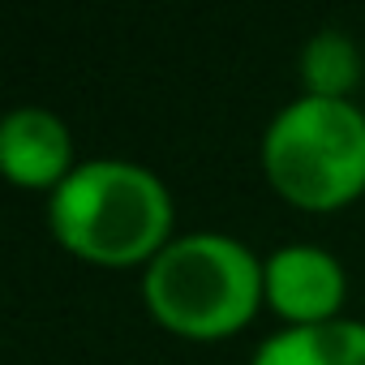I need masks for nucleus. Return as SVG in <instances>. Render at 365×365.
Masks as SVG:
<instances>
[{"mask_svg": "<svg viewBox=\"0 0 365 365\" xmlns=\"http://www.w3.org/2000/svg\"><path fill=\"white\" fill-rule=\"evenodd\" d=\"M56 245L95 267H146L176 232L163 176L133 159H82L48 194Z\"/></svg>", "mask_w": 365, "mask_h": 365, "instance_id": "obj_1", "label": "nucleus"}, {"mask_svg": "<svg viewBox=\"0 0 365 365\" xmlns=\"http://www.w3.org/2000/svg\"><path fill=\"white\" fill-rule=\"evenodd\" d=\"M142 301L180 339H228L267 305L262 258L228 232H180L142 267Z\"/></svg>", "mask_w": 365, "mask_h": 365, "instance_id": "obj_2", "label": "nucleus"}, {"mask_svg": "<svg viewBox=\"0 0 365 365\" xmlns=\"http://www.w3.org/2000/svg\"><path fill=\"white\" fill-rule=\"evenodd\" d=\"M262 176L297 211L331 215L365 194V108L297 95L262 129Z\"/></svg>", "mask_w": 365, "mask_h": 365, "instance_id": "obj_3", "label": "nucleus"}, {"mask_svg": "<svg viewBox=\"0 0 365 365\" xmlns=\"http://www.w3.org/2000/svg\"><path fill=\"white\" fill-rule=\"evenodd\" d=\"M262 301L284 327H322L344 318L348 271L344 262L309 241L279 245L262 258Z\"/></svg>", "mask_w": 365, "mask_h": 365, "instance_id": "obj_4", "label": "nucleus"}, {"mask_svg": "<svg viewBox=\"0 0 365 365\" xmlns=\"http://www.w3.org/2000/svg\"><path fill=\"white\" fill-rule=\"evenodd\" d=\"M78 168L73 133L61 112L43 103H22L0 120V172L18 190H48L56 194L65 176Z\"/></svg>", "mask_w": 365, "mask_h": 365, "instance_id": "obj_5", "label": "nucleus"}, {"mask_svg": "<svg viewBox=\"0 0 365 365\" xmlns=\"http://www.w3.org/2000/svg\"><path fill=\"white\" fill-rule=\"evenodd\" d=\"M250 365H365V322L335 318L322 327H279L254 348Z\"/></svg>", "mask_w": 365, "mask_h": 365, "instance_id": "obj_6", "label": "nucleus"}, {"mask_svg": "<svg viewBox=\"0 0 365 365\" xmlns=\"http://www.w3.org/2000/svg\"><path fill=\"white\" fill-rule=\"evenodd\" d=\"M361 86V48L348 31H318L301 48V95L318 99H352Z\"/></svg>", "mask_w": 365, "mask_h": 365, "instance_id": "obj_7", "label": "nucleus"}]
</instances>
